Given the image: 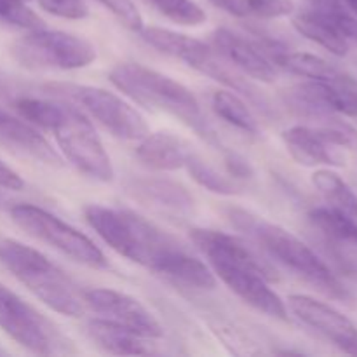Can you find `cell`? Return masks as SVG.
<instances>
[{
	"label": "cell",
	"instance_id": "obj_1",
	"mask_svg": "<svg viewBox=\"0 0 357 357\" xmlns=\"http://www.w3.org/2000/svg\"><path fill=\"white\" fill-rule=\"evenodd\" d=\"M84 218L91 229L121 257L194 289H213L215 272L188 253L187 248L142 215L129 209L89 204Z\"/></svg>",
	"mask_w": 357,
	"mask_h": 357
},
{
	"label": "cell",
	"instance_id": "obj_2",
	"mask_svg": "<svg viewBox=\"0 0 357 357\" xmlns=\"http://www.w3.org/2000/svg\"><path fill=\"white\" fill-rule=\"evenodd\" d=\"M190 239L213 272L243 302L271 317L288 319L284 302L268 286L274 281V274L243 241L211 229L190 230Z\"/></svg>",
	"mask_w": 357,
	"mask_h": 357
},
{
	"label": "cell",
	"instance_id": "obj_3",
	"mask_svg": "<svg viewBox=\"0 0 357 357\" xmlns=\"http://www.w3.org/2000/svg\"><path fill=\"white\" fill-rule=\"evenodd\" d=\"M17 114L30 124L51 131L73 167L96 181L114 180V166L89 119L72 105L35 96L14 100Z\"/></svg>",
	"mask_w": 357,
	"mask_h": 357
},
{
	"label": "cell",
	"instance_id": "obj_4",
	"mask_svg": "<svg viewBox=\"0 0 357 357\" xmlns=\"http://www.w3.org/2000/svg\"><path fill=\"white\" fill-rule=\"evenodd\" d=\"M227 218L237 230L257 241L279 264L316 286L319 291L338 300L349 298L347 289L335 278L331 268L303 241L282 229L281 225H275L239 208H230L227 211Z\"/></svg>",
	"mask_w": 357,
	"mask_h": 357
},
{
	"label": "cell",
	"instance_id": "obj_5",
	"mask_svg": "<svg viewBox=\"0 0 357 357\" xmlns=\"http://www.w3.org/2000/svg\"><path fill=\"white\" fill-rule=\"evenodd\" d=\"M108 77L110 82L135 103L152 112L173 115L209 142H216L211 126L202 115L197 98L178 80L139 63H121L112 68Z\"/></svg>",
	"mask_w": 357,
	"mask_h": 357
},
{
	"label": "cell",
	"instance_id": "obj_6",
	"mask_svg": "<svg viewBox=\"0 0 357 357\" xmlns=\"http://www.w3.org/2000/svg\"><path fill=\"white\" fill-rule=\"evenodd\" d=\"M0 265L56 312L68 317H79L84 312L86 303L75 282L40 251L0 237Z\"/></svg>",
	"mask_w": 357,
	"mask_h": 357
},
{
	"label": "cell",
	"instance_id": "obj_7",
	"mask_svg": "<svg viewBox=\"0 0 357 357\" xmlns=\"http://www.w3.org/2000/svg\"><path fill=\"white\" fill-rule=\"evenodd\" d=\"M10 54L31 70H77L96 59V47L79 35L37 28L14 42Z\"/></svg>",
	"mask_w": 357,
	"mask_h": 357
},
{
	"label": "cell",
	"instance_id": "obj_8",
	"mask_svg": "<svg viewBox=\"0 0 357 357\" xmlns=\"http://www.w3.org/2000/svg\"><path fill=\"white\" fill-rule=\"evenodd\" d=\"M10 218L28 236L54 248L77 264L87 265L91 268H103L108 265L105 255L89 237L38 206H13Z\"/></svg>",
	"mask_w": 357,
	"mask_h": 357
},
{
	"label": "cell",
	"instance_id": "obj_9",
	"mask_svg": "<svg viewBox=\"0 0 357 357\" xmlns=\"http://www.w3.org/2000/svg\"><path fill=\"white\" fill-rule=\"evenodd\" d=\"M0 330L33 354L73 352L72 342L35 307L0 284Z\"/></svg>",
	"mask_w": 357,
	"mask_h": 357
},
{
	"label": "cell",
	"instance_id": "obj_10",
	"mask_svg": "<svg viewBox=\"0 0 357 357\" xmlns=\"http://www.w3.org/2000/svg\"><path fill=\"white\" fill-rule=\"evenodd\" d=\"M45 91L73 101L119 139H142L149 135L145 119L128 101L107 89L79 84H49Z\"/></svg>",
	"mask_w": 357,
	"mask_h": 357
},
{
	"label": "cell",
	"instance_id": "obj_11",
	"mask_svg": "<svg viewBox=\"0 0 357 357\" xmlns=\"http://www.w3.org/2000/svg\"><path fill=\"white\" fill-rule=\"evenodd\" d=\"M288 105L300 117L316 122L338 114L357 117V82L349 75L338 82L309 80L288 91Z\"/></svg>",
	"mask_w": 357,
	"mask_h": 357
},
{
	"label": "cell",
	"instance_id": "obj_12",
	"mask_svg": "<svg viewBox=\"0 0 357 357\" xmlns=\"http://www.w3.org/2000/svg\"><path fill=\"white\" fill-rule=\"evenodd\" d=\"M82 298L86 307L100 314L103 319L131 328L146 337L160 338L164 335L162 326L155 319V316L142 302L126 293L107 288H94L82 291Z\"/></svg>",
	"mask_w": 357,
	"mask_h": 357
},
{
	"label": "cell",
	"instance_id": "obj_13",
	"mask_svg": "<svg viewBox=\"0 0 357 357\" xmlns=\"http://www.w3.org/2000/svg\"><path fill=\"white\" fill-rule=\"evenodd\" d=\"M288 305L303 324L316 330L347 354L357 356V326L347 316L307 295H291Z\"/></svg>",
	"mask_w": 357,
	"mask_h": 357
},
{
	"label": "cell",
	"instance_id": "obj_14",
	"mask_svg": "<svg viewBox=\"0 0 357 357\" xmlns=\"http://www.w3.org/2000/svg\"><path fill=\"white\" fill-rule=\"evenodd\" d=\"M211 40L216 52L237 70L250 75L251 79L261 80V82H274V63L265 54L264 49L227 28H218L213 31Z\"/></svg>",
	"mask_w": 357,
	"mask_h": 357
},
{
	"label": "cell",
	"instance_id": "obj_15",
	"mask_svg": "<svg viewBox=\"0 0 357 357\" xmlns=\"http://www.w3.org/2000/svg\"><path fill=\"white\" fill-rule=\"evenodd\" d=\"M86 333L101 351L115 356H152L159 352L155 338L98 317L86 324Z\"/></svg>",
	"mask_w": 357,
	"mask_h": 357
},
{
	"label": "cell",
	"instance_id": "obj_16",
	"mask_svg": "<svg viewBox=\"0 0 357 357\" xmlns=\"http://www.w3.org/2000/svg\"><path fill=\"white\" fill-rule=\"evenodd\" d=\"M282 142L289 155L302 166H345V157L338 146L326 142L316 128L293 126L282 132Z\"/></svg>",
	"mask_w": 357,
	"mask_h": 357
},
{
	"label": "cell",
	"instance_id": "obj_17",
	"mask_svg": "<svg viewBox=\"0 0 357 357\" xmlns=\"http://www.w3.org/2000/svg\"><path fill=\"white\" fill-rule=\"evenodd\" d=\"M142 38L150 47L157 49V51L171 56V58L187 63L188 66H192L197 72L204 70L209 59L215 56V51L209 49L204 42L197 40L194 37H188V35L178 33V31L167 30V28H143Z\"/></svg>",
	"mask_w": 357,
	"mask_h": 357
},
{
	"label": "cell",
	"instance_id": "obj_18",
	"mask_svg": "<svg viewBox=\"0 0 357 357\" xmlns=\"http://www.w3.org/2000/svg\"><path fill=\"white\" fill-rule=\"evenodd\" d=\"M192 149L185 139L171 132H149L136 149V157L143 166L153 171H176L185 167Z\"/></svg>",
	"mask_w": 357,
	"mask_h": 357
},
{
	"label": "cell",
	"instance_id": "obj_19",
	"mask_svg": "<svg viewBox=\"0 0 357 357\" xmlns=\"http://www.w3.org/2000/svg\"><path fill=\"white\" fill-rule=\"evenodd\" d=\"M128 192L143 204L167 211L187 213L194 208V197L181 183L166 178H136L128 183Z\"/></svg>",
	"mask_w": 357,
	"mask_h": 357
},
{
	"label": "cell",
	"instance_id": "obj_20",
	"mask_svg": "<svg viewBox=\"0 0 357 357\" xmlns=\"http://www.w3.org/2000/svg\"><path fill=\"white\" fill-rule=\"evenodd\" d=\"M293 26H295L303 37L319 44L321 47L330 51L331 54L345 56L349 52L347 38H345L340 31L335 30L326 20H323V17L317 16L316 13H312V10L296 16L295 20H293Z\"/></svg>",
	"mask_w": 357,
	"mask_h": 357
},
{
	"label": "cell",
	"instance_id": "obj_21",
	"mask_svg": "<svg viewBox=\"0 0 357 357\" xmlns=\"http://www.w3.org/2000/svg\"><path fill=\"white\" fill-rule=\"evenodd\" d=\"M354 216L347 215L342 209L316 208L309 213V220L328 243H357V223Z\"/></svg>",
	"mask_w": 357,
	"mask_h": 357
},
{
	"label": "cell",
	"instance_id": "obj_22",
	"mask_svg": "<svg viewBox=\"0 0 357 357\" xmlns=\"http://www.w3.org/2000/svg\"><path fill=\"white\" fill-rule=\"evenodd\" d=\"M211 107L215 114L227 124L248 132V135H257L258 122L248 105L237 96L234 91H216L211 96Z\"/></svg>",
	"mask_w": 357,
	"mask_h": 357
},
{
	"label": "cell",
	"instance_id": "obj_23",
	"mask_svg": "<svg viewBox=\"0 0 357 357\" xmlns=\"http://www.w3.org/2000/svg\"><path fill=\"white\" fill-rule=\"evenodd\" d=\"M312 183L333 208L342 209L351 216H357L356 192L337 173L330 169H317L312 174Z\"/></svg>",
	"mask_w": 357,
	"mask_h": 357
},
{
	"label": "cell",
	"instance_id": "obj_24",
	"mask_svg": "<svg viewBox=\"0 0 357 357\" xmlns=\"http://www.w3.org/2000/svg\"><path fill=\"white\" fill-rule=\"evenodd\" d=\"M185 167H187L190 176L195 180V183L201 185L206 190L218 195L237 194V185L234 183V181H230L227 176H222L215 167L209 166L208 162H204V160L199 155H195V153H192L190 159L185 164Z\"/></svg>",
	"mask_w": 357,
	"mask_h": 357
},
{
	"label": "cell",
	"instance_id": "obj_25",
	"mask_svg": "<svg viewBox=\"0 0 357 357\" xmlns=\"http://www.w3.org/2000/svg\"><path fill=\"white\" fill-rule=\"evenodd\" d=\"M162 16L181 26H199L206 21V13L194 0H150Z\"/></svg>",
	"mask_w": 357,
	"mask_h": 357
},
{
	"label": "cell",
	"instance_id": "obj_26",
	"mask_svg": "<svg viewBox=\"0 0 357 357\" xmlns=\"http://www.w3.org/2000/svg\"><path fill=\"white\" fill-rule=\"evenodd\" d=\"M316 131L331 145L357 150V129L349 122L340 121L337 115H330V117L317 122Z\"/></svg>",
	"mask_w": 357,
	"mask_h": 357
},
{
	"label": "cell",
	"instance_id": "obj_27",
	"mask_svg": "<svg viewBox=\"0 0 357 357\" xmlns=\"http://www.w3.org/2000/svg\"><path fill=\"white\" fill-rule=\"evenodd\" d=\"M0 21L13 26L24 28V30H37L44 28L40 17L24 6L21 0H0Z\"/></svg>",
	"mask_w": 357,
	"mask_h": 357
},
{
	"label": "cell",
	"instance_id": "obj_28",
	"mask_svg": "<svg viewBox=\"0 0 357 357\" xmlns=\"http://www.w3.org/2000/svg\"><path fill=\"white\" fill-rule=\"evenodd\" d=\"M98 2L107 7L126 28L132 31L143 30V17L132 0H98Z\"/></svg>",
	"mask_w": 357,
	"mask_h": 357
},
{
	"label": "cell",
	"instance_id": "obj_29",
	"mask_svg": "<svg viewBox=\"0 0 357 357\" xmlns=\"http://www.w3.org/2000/svg\"><path fill=\"white\" fill-rule=\"evenodd\" d=\"M248 10L264 20L284 17L295 10L293 0H248Z\"/></svg>",
	"mask_w": 357,
	"mask_h": 357
},
{
	"label": "cell",
	"instance_id": "obj_30",
	"mask_svg": "<svg viewBox=\"0 0 357 357\" xmlns=\"http://www.w3.org/2000/svg\"><path fill=\"white\" fill-rule=\"evenodd\" d=\"M38 3L49 14L66 20H82L89 14L84 0H38Z\"/></svg>",
	"mask_w": 357,
	"mask_h": 357
},
{
	"label": "cell",
	"instance_id": "obj_31",
	"mask_svg": "<svg viewBox=\"0 0 357 357\" xmlns=\"http://www.w3.org/2000/svg\"><path fill=\"white\" fill-rule=\"evenodd\" d=\"M223 162H225V169L230 176L237 178V180H250L255 176V169L251 166L250 160L244 155L237 152H225L223 157Z\"/></svg>",
	"mask_w": 357,
	"mask_h": 357
},
{
	"label": "cell",
	"instance_id": "obj_32",
	"mask_svg": "<svg viewBox=\"0 0 357 357\" xmlns=\"http://www.w3.org/2000/svg\"><path fill=\"white\" fill-rule=\"evenodd\" d=\"M0 187L6 190H21L24 187V181L13 167L7 166L2 159H0Z\"/></svg>",
	"mask_w": 357,
	"mask_h": 357
},
{
	"label": "cell",
	"instance_id": "obj_33",
	"mask_svg": "<svg viewBox=\"0 0 357 357\" xmlns=\"http://www.w3.org/2000/svg\"><path fill=\"white\" fill-rule=\"evenodd\" d=\"M213 6L220 7L225 13L232 14V16H248L250 10H248V0H209Z\"/></svg>",
	"mask_w": 357,
	"mask_h": 357
},
{
	"label": "cell",
	"instance_id": "obj_34",
	"mask_svg": "<svg viewBox=\"0 0 357 357\" xmlns=\"http://www.w3.org/2000/svg\"><path fill=\"white\" fill-rule=\"evenodd\" d=\"M345 3H347L349 9H352V13L357 14V0H344Z\"/></svg>",
	"mask_w": 357,
	"mask_h": 357
},
{
	"label": "cell",
	"instance_id": "obj_35",
	"mask_svg": "<svg viewBox=\"0 0 357 357\" xmlns=\"http://www.w3.org/2000/svg\"><path fill=\"white\" fill-rule=\"evenodd\" d=\"M9 117H10V115L7 114V112L0 110V128H2V126L6 124V122H7V119H9Z\"/></svg>",
	"mask_w": 357,
	"mask_h": 357
},
{
	"label": "cell",
	"instance_id": "obj_36",
	"mask_svg": "<svg viewBox=\"0 0 357 357\" xmlns=\"http://www.w3.org/2000/svg\"><path fill=\"white\" fill-rule=\"evenodd\" d=\"M21 2H28V0H21Z\"/></svg>",
	"mask_w": 357,
	"mask_h": 357
},
{
	"label": "cell",
	"instance_id": "obj_37",
	"mask_svg": "<svg viewBox=\"0 0 357 357\" xmlns=\"http://www.w3.org/2000/svg\"><path fill=\"white\" fill-rule=\"evenodd\" d=\"M356 65H357V58H356Z\"/></svg>",
	"mask_w": 357,
	"mask_h": 357
}]
</instances>
